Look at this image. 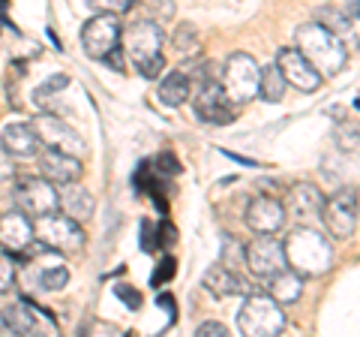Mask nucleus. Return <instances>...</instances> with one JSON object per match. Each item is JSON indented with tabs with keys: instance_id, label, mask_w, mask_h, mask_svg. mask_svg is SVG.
<instances>
[{
	"instance_id": "obj_1",
	"label": "nucleus",
	"mask_w": 360,
	"mask_h": 337,
	"mask_svg": "<svg viewBox=\"0 0 360 337\" xmlns=\"http://www.w3.org/2000/svg\"><path fill=\"white\" fill-rule=\"evenodd\" d=\"M283 253L285 268L297 271L300 277H321L333 268L330 238H324V232L312 226H297L295 232H288V238L283 241Z\"/></svg>"
},
{
	"instance_id": "obj_2",
	"label": "nucleus",
	"mask_w": 360,
	"mask_h": 337,
	"mask_svg": "<svg viewBox=\"0 0 360 337\" xmlns=\"http://www.w3.org/2000/svg\"><path fill=\"white\" fill-rule=\"evenodd\" d=\"M295 39H297L295 49H297L303 58H307L324 78H330V75H336V73L345 70V63H348V46L342 42L340 33L328 30L324 25H319V21H307V25L297 27Z\"/></svg>"
},
{
	"instance_id": "obj_3",
	"label": "nucleus",
	"mask_w": 360,
	"mask_h": 337,
	"mask_svg": "<svg viewBox=\"0 0 360 337\" xmlns=\"http://www.w3.org/2000/svg\"><path fill=\"white\" fill-rule=\"evenodd\" d=\"M238 329L246 337H276L285 329V313L283 305H276L267 292H246L243 307L238 310Z\"/></svg>"
},
{
	"instance_id": "obj_4",
	"label": "nucleus",
	"mask_w": 360,
	"mask_h": 337,
	"mask_svg": "<svg viewBox=\"0 0 360 337\" xmlns=\"http://www.w3.org/2000/svg\"><path fill=\"white\" fill-rule=\"evenodd\" d=\"M258 73H262V66H258L252 54H246V51L229 54V61L222 66V75H219V85L225 97H229V103L243 106L252 97H258Z\"/></svg>"
},
{
	"instance_id": "obj_5",
	"label": "nucleus",
	"mask_w": 360,
	"mask_h": 337,
	"mask_svg": "<svg viewBox=\"0 0 360 337\" xmlns=\"http://www.w3.org/2000/svg\"><path fill=\"white\" fill-rule=\"evenodd\" d=\"M324 229L330 238L345 241L354 238L357 232V220H360V199H357V187H340L330 199H324L321 214Z\"/></svg>"
},
{
	"instance_id": "obj_6",
	"label": "nucleus",
	"mask_w": 360,
	"mask_h": 337,
	"mask_svg": "<svg viewBox=\"0 0 360 337\" xmlns=\"http://www.w3.org/2000/svg\"><path fill=\"white\" fill-rule=\"evenodd\" d=\"M33 238L49 247L51 253H78L84 247V229L72 217L54 211V214L33 220Z\"/></svg>"
},
{
	"instance_id": "obj_7",
	"label": "nucleus",
	"mask_w": 360,
	"mask_h": 337,
	"mask_svg": "<svg viewBox=\"0 0 360 337\" xmlns=\"http://www.w3.org/2000/svg\"><path fill=\"white\" fill-rule=\"evenodd\" d=\"M162 46H165V30L160 21L139 18V21H129V25L120 30V49H123V54H129L135 66L156 58V54H162Z\"/></svg>"
},
{
	"instance_id": "obj_8",
	"label": "nucleus",
	"mask_w": 360,
	"mask_h": 337,
	"mask_svg": "<svg viewBox=\"0 0 360 337\" xmlns=\"http://www.w3.org/2000/svg\"><path fill=\"white\" fill-rule=\"evenodd\" d=\"M13 199L18 211H25L30 220L37 217H45V214H54L60 211V196H58V187L45 178H21L13 187Z\"/></svg>"
},
{
	"instance_id": "obj_9",
	"label": "nucleus",
	"mask_w": 360,
	"mask_h": 337,
	"mask_svg": "<svg viewBox=\"0 0 360 337\" xmlns=\"http://www.w3.org/2000/svg\"><path fill=\"white\" fill-rule=\"evenodd\" d=\"M189 97H193L198 121H205V123H231L234 121V103H229V97H225L219 75L195 82Z\"/></svg>"
},
{
	"instance_id": "obj_10",
	"label": "nucleus",
	"mask_w": 360,
	"mask_h": 337,
	"mask_svg": "<svg viewBox=\"0 0 360 337\" xmlns=\"http://www.w3.org/2000/svg\"><path fill=\"white\" fill-rule=\"evenodd\" d=\"M120 30H123V25H120L117 13L94 16L82 27V49H84V54L87 58H94V61H103L111 49L120 46Z\"/></svg>"
},
{
	"instance_id": "obj_11",
	"label": "nucleus",
	"mask_w": 360,
	"mask_h": 337,
	"mask_svg": "<svg viewBox=\"0 0 360 337\" xmlns=\"http://www.w3.org/2000/svg\"><path fill=\"white\" fill-rule=\"evenodd\" d=\"M30 127H33V133H37L42 148L66 151V154H75V157L84 151V139L78 136L63 118L51 115V111H39V115L30 121Z\"/></svg>"
},
{
	"instance_id": "obj_12",
	"label": "nucleus",
	"mask_w": 360,
	"mask_h": 337,
	"mask_svg": "<svg viewBox=\"0 0 360 337\" xmlns=\"http://www.w3.org/2000/svg\"><path fill=\"white\" fill-rule=\"evenodd\" d=\"M243 265L250 268L252 277H262V280L283 271L285 268L283 241L274 238V235H258L250 244H243Z\"/></svg>"
},
{
	"instance_id": "obj_13",
	"label": "nucleus",
	"mask_w": 360,
	"mask_h": 337,
	"mask_svg": "<svg viewBox=\"0 0 360 337\" xmlns=\"http://www.w3.org/2000/svg\"><path fill=\"white\" fill-rule=\"evenodd\" d=\"M274 63L279 66V73H283L285 85L297 87L300 94H315V91H319V87L324 85V75L315 70V66H312L307 58H303V54H300L295 46L279 49Z\"/></svg>"
},
{
	"instance_id": "obj_14",
	"label": "nucleus",
	"mask_w": 360,
	"mask_h": 337,
	"mask_svg": "<svg viewBox=\"0 0 360 337\" xmlns=\"http://www.w3.org/2000/svg\"><path fill=\"white\" fill-rule=\"evenodd\" d=\"M6 322V331L13 334H42V331H54V317L45 307L30 305L27 298H21L18 305L0 310Z\"/></svg>"
},
{
	"instance_id": "obj_15",
	"label": "nucleus",
	"mask_w": 360,
	"mask_h": 337,
	"mask_svg": "<svg viewBox=\"0 0 360 337\" xmlns=\"http://www.w3.org/2000/svg\"><path fill=\"white\" fill-rule=\"evenodd\" d=\"M285 208L283 202L274 196H255L250 205H246V226L255 235H276L279 229L285 226Z\"/></svg>"
},
{
	"instance_id": "obj_16",
	"label": "nucleus",
	"mask_w": 360,
	"mask_h": 337,
	"mask_svg": "<svg viewBox=\"0 0 360 337\" xmlns=\"http://www.w3.org/2000/svg\"><path fill=\"white\" fill-rule=\"evenodd\" d=\"M33 241V220L25 211H6L0 214V247L9 256H25Z\"/></svg>"
},
{
	"instance_id": "obj_17",
	"label": "nucleus",
	"mask_w": 360,
	"mask_h": 337,
	"mask_svg": "<svg viewBox=\"0 0 360 337\" xmlns=\"http://www.w3.org/2000/svg\"><path fill=\"white\" fill-rule=\"evenodd\" d=\"M82 160H78L75 154H66V151H54L49 148L42 154V160H39V172L45 181H51L54 187H63V184H70V181H78L82 178Z\"/></svg>"
},
{
	"instance_id": "obj_18",
	"label": "nucleus",
	"mask_w": 360,
	"mask_h": 337,
	"mask_svg": "<svg viewBox=\"0 0 360 337\" xmlns=\"http://www.w3.org/2000/svg\"><path fill=\"white\" fill-rule=\"evenodd\" d=\"M321 205H324V193L315 184L303 181V184H295L288 190V196L283 202L285 214L297 217V220H312L321 214Z\"/></svg>"
},
{
	"instance_id": "obj_19",
	"label": "nucleus",
	"mask_w": 360,
	"mask_h": 337,
	"mask_svg": "<svg viewBox=\"0 0 360 337\" xmlns=\"http://www.w3.org/2000/svg\"><path fill=\"white\" fill-rule=\"evenodd\" d=\"M58 196H60V208H63V214L66 217H72L75 223H84L94 217V211H96V199L94 193L84 187V184H78V181H70V184H63L58 190Z\"/></svg>"
},
{
	"instance_id": "obj_20",
	"label": "nucleus",
	"mask_w": 360,
	"mask_h": 337,
	"mask_svg": "<svg viewBox=\"0 0 360 337\" xmlns=\"http://www.w3.org/2000/svg\"><path fill=\"white\" fill-rule=\"evenodd\" d=\"M205 289L210 295L217 298H231V295H246L250 286H246V280L234 271V268L222 265V262H213L207 271H205Z\"/></svg>"
},
{
	"instance_id": "obj_21",
	"label": "nucleus",
	"mask_w": 360,
	"mask_h": 337,
	"mask_svg": "<svg viewBox=\"0 0 360 337\" xmlns=\"http://www.w3.org/2000/svg\"><path fill=\"white\" fill-rule=\"evenodd\" d=\"M0 145H4L13 157H21V160L37 157L42 151V145H39L30 123H9V127L4 130V136H0Z\"/></svg>"
},
{
	"instance_id": "obj_22",
	"label": "nucleus",
	"mask_w": 360,
	"mask_h": 337,
	"mask_svg": "<svg viewBox=\"0 0 360 337\" xmlns=\"http://www.w3.org/2000/svg\"><path fill=\"white\" fill-rule=\"evenodd\" d=\"M267 295L276 301V305H295V301L303 295V277L291 268H283V271L267 277Z\"/></svg>"
},
{
	"instance_id": "obj_23",
	"label": "nucleus",
	"mask_w": 360,
	"mask_h": 337,
	"mask_svg": "<svg viewBox=\"0 0 360 337\" xmlns=\"http://www.w3.org/2000/svg\"><path fill=\"white\" fill-rule=\"evenodd\" d=\"M189 94H193V82L186 78V73H172L165 75L160 82V99L165 106L172 109H180L189 99Z\"/></svg>"
},
{
	"instance_id": "obj_24",
	"label": "nucleus",
	"mask_w": 360,
	"mask_h": 337,
	"mask_svg": "<svg viewBox=\"0 0 360 337\" xmlns=\"http://www.w3.org/2000/svg\"><path fill=\"white\" fill-rule=\"evenodd\" d=\"M285 87L288 85L276 63L262 66V73H258V97H262L264 103H279V99L285 97Z\"/></svg>"
},
{
	"instance_id": "obj_25",
	"label": "nucleus",
	"mask_w": 360,
	"mask_h": 337,
	"mask_svg": "<svg viewBox=\"0 0 360 337\" xmlns=\"http://www.w3.org/2000/svg\"><path fill=\"white\" fill-rule=\"evenodd\" d=\"M172 42H174L180 58H195V54L201 51V37H198V27L193 25V21H180Z\"/></svg>"
},
{
	"instance_id": "obj_26",
	"label": "nucleus",
	"mask_w": 360,
	"mask_h": 337,
	"mask_svg": "<svg viewBox=\"0 0 360 337\" xmlns=\"http://www.w3.org/2000/svg\"><path fill=\"white\" fill-rule=\"evenodd\" d=\"M315 21L324 25L328 30H333V33H340V37L348 30H354V18L348 13H342V9H336V6H321L319 13H315Z\"/></svg>"
},
{
	"instance_id": "obj_27",
	"label": "nucleus",
	"mask_w": 360,
	"mask_h": 337,
	"mask_svg": "<svg viewBox=\"0 0 360 337\" xmlns=\"http://www.w3.org/2000/svg\"><path fill=\"white\" fill-rule=\"evenodd\" d=\"M132 9H139L141 18H150V21H168V18H174V4L172 0H132V6H129V13Z\"/></svg>"
},
{
	"instance_id": "obj_28",
	"label": "nucleus",
	"mask_w": 360,
	"mask_h": 337,
	"mask_svg": "<svg viewBox=\"0 0 360 337\" xmlns=\"http://www.w3.org/2000/svg\"><path fill=\"white\" fill-rule=\"evenodd\" d=\"M70 283V271L63 265H49L39 271V289L42 292H60Z\"/></svg>"
},
{
	"instance_id": "obj_29",
	"label": "nucleus",
	"mask_w": 360,
	"mask_h": 337,
	"mask_svg": "<svg viewBox=\"0 0 360 337\" xmlns=\"http://www.w3.org/2000/svg\"><path fill=\"white\" fill-rule=\"evenodd\" d=\"M219 262L234 268V271L243 265V244L234 238V235H222V256H219Z\"/></svg>"
},
{
	"instance_id": "obj_30",
	"label": "nucleus",
	"mask_w": 360,
	"mask_h": 337,
	"mask_svg": "<svg viewBox=\"0 0 360 337\" xmlns=\"http://www.w3.org/2000/svg\"><path fill=\"white\" fill-rule=\"evenodd\" d=\"M66 85H70V75H63V73H54L51 78H45V82L37 87V94H33V99H37V103H45V99H51L54 94H60Z\"/></svg>"
},
{
	"instance_id": "obj_31",
	"label": "nucleus",
	"mask_w": 360,
	"mask_h": 337,
	"mask_svg": "<svg viewBox=\"0 0 360 337\" xmlns=\"http://www.w3.org/2000/svg\"><path fill=\"white\" fill-rule=\"evenodd\" d=\"M336 142H340L342 151H357V121H342L336 127Z\"/></svg>"
},
{
	"instance_id": "obj_32",
	"label": "nucleus",
	"mask_w": 360,
	"mask_h": 337,
	"mask_svg": "<svg viewBox=\"0 0 360 337\" xmlns=\"http://www.w3.org/2000/svg\"><path fill=\"white\" fill-rule=\"evenodd\" d=\"M13 160H15V157L9 154L4 145H0V190L15 181V163H13Z\"/></svg>"
},
{
	"instance_id": "obj_33",
	"label": "nucleus",
	"mask_w": 360,
	"mask_h": 337,
	"mask_svg": "<svg viewBox=\"0 0 360 337\" xmlns=\"http://www.w3.org/2000/svg\"><path fill=\"white\" fill-rule=\"evenodd\" d=\"M15 286V262L13 256H0V295Z\"/></svg>"
},
{
	"instance_id": "obj_34",
	"label": "nucleus",
	"mask_w": 360,
	"mask_h": 337,
	"mask_svg": "<svg viewBox=\"0 0 360 337\" xmlns=\"http://www.w3.org/2000/svg\"><path fill=\"white\" fill-rule=\"evenodd\" d=\"M174 271H177V262L172 259V256H165V259L160 262V268L153 271V277H150V286L156 289V286H162L165 280H172L174 277Z\"/></svg>"
},
{
	"instance_id": "obj_35",
	"label": "nucleus",
	"mask_w": 360,
	"mask_h": 337,
	"mask_svg": "<svg viewBox=\"0 0 360 337\" xmlns=\"http://www.w3.org/2000/svg\"><path fill=\"white\" fill-rule=\"evenodd\" d=\"M135 70H139L144 78H150V82H153V78H160V75H162V70H165V58H162V54H156V58L139 63Z\"/></svg>"
},
{
	"instance_id": "obj_36",
	"label": "nucleus",
	"mask_w": 360,
	"mask_h": 337,
	"mask_svg": "<svg viewBox=\"0 0 360 337\" xmlns=\"http://www.w3.org/2000/svg\"><path fill=\"white\" fill-rule=\"evenodd\" d=\"M115 295H117L129 310H139V307H141V292L129 289L127 283H117V286H115Z\"/></svg>"
},
{
	"instance_id": "obj_37",
	"label": "nucleus",
	"mask_w": 360,
	"mask_h": 337,
	"mask_svg": "<svg viewBox=\"0 0 360 337\" xmlns=\"http://www.w3.org/2000/svg\"><path fill=\"white\" fill-rule=\"evenodd\" d=\"M198 337H225L229 334V329H225L222 322H201L198 329H195Z\"/></svg>"
},
{
	"instance_id": "obj_38",
	"label": "nucleus",
	"mask_w": 360,
	"mask_h": 337,
	"mask_svg": "<svg viewBox=\"0 0 360 337\" xmlns=\"http://www.w3.org/2000/svg\"><path fill=\"white\" fill-rule=\"evenodd\" d=\"M105 63H111V70H117V73H127V61H123V49L117 46V49H111L105 58H103Z\"/></svg>"
},
{
	"instance_id": "obj_39",
	"label": "nucleus",
	"mask_w": 360,
	"mask_h": 337,
	"mask_svg": "<svg viewBox=\"0 0 360 337\" xmlns=\"http://www.w3.org/2000/svg\"><path fill=\"white\" fill-rule=\"evenodd\" d=\"M162 244L165 247L174 244V226H172V223H165V226H162Z\"/></svg>"
},
{
	"instance_id": "obj_40",
	"label": "nucleus",
	"mask_w": 360,
	"mask_h": 337,
	"mask_svg": "<svg viewBox=\"0 0 360 337\" xmlns=\"http://www.w3.org/2000/svg\"><path fill=\"white\" fill-rule=\"evenodd\" d=\"M0 334H6V322H4V313H0Z\"/></svg>"
},
{
	"instance_id": "obj_41",
	"label": "nucleus",
	"mask_w": 360,
	"mask_h": 337,
	"mask_svg": "<svg viewBox=\"0 0 360 337\" xmlns=\"http://www.w3.org/2000/svg\"><path fill=\"white\" fill-rule=\"evenodd\" d=\"M4 6H6V0H0V9H4Z\"/></svg>"
}]
</instances>
